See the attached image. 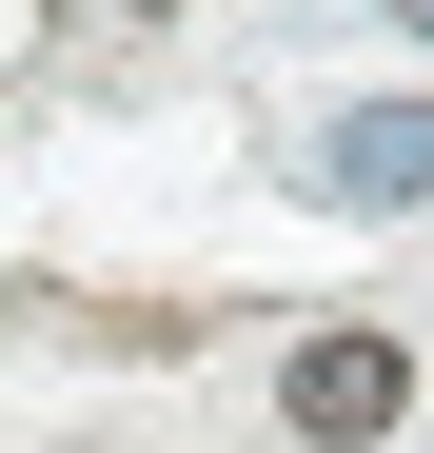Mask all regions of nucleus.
<instances>
[{"label":"nucleus","instance_id":"f257e3e1","mask_svg":"<svg viewBox=\"0 0 434 453\" xmlns=\"http://www.w3.org/2000/svg\"><path fill=\"white\" fill-rule=\"evenodd\" d=\"M276 414H297L316 453H376V434L415 414V355H395L376 316H355V335H297V355H276Z\"/></svg>","mask_w":434,"mask_h":453},{"label":"nucleus","instance_id":"f03ea898","mask_svg":"<svg viewBox=\"0 0 434 453\" xmlns=\"http://www.w3.org/2000/svg\"><path fill=\"white\" fill-rule=\"evenodd\" d=\"M316 197H336V217H415V197H434V99H355V119L316 138Z\"/></svg>","mask_w":434,"mask_h":453},{"label":"nucleus","instance_id":"7ed1b4c3","mask_svg":"<svg viewBox=\"0 0 434 453\" xmlns=\"http://www.w3.org/2000/svg\"><path fill=\"white\" fill-rule=\"evenodd\" d=\"M395 20H415V40H434V0H395Z\"/></svg>","mask_w":434,"mask_h":453}]
</instances>
